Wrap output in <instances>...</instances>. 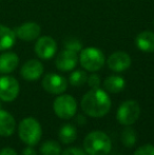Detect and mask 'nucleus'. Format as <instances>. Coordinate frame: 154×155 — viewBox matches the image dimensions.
Instances as JSON below:
<instances>
[{
    "instance_id": "9",
    "label": "nucleus",
    "mask_w": 154,
    "mask_h": 155,
    "mask_svg": "<svg viewBox=\"0 0 154 155\" xmlns=\"http://www.w3.org/2000/svg\"><path fill=\"white\" fill-rule=\"evenodd\" d=\"M35 53L40 59L49 60L54 57L57 51V43L52 37L42 36L39 37L35 43Z\"/></svg>"
},
{
    "instance_id": "2",
    "label": "nucleus",
    "mask_w": 154,
    "mask_h": 155,
    "mask_svg": "<svg viewBox=\"0 0 154 155\" xmlns=\"http://www.w3.org/2000/svg\"><path fill=\"white\" fill-rule=\"evenodd\" d=\"M84 148L88 155H108L111 152L112 141L103 131H92L84 137Z\"/></svg>"
},
{
    "instance_id": "12",
    "label": "nucleus",
    "mask_w": 154,
    "mask_h": 155,
    "mask_svg": "<svg viewBox=\"0 0 154 155\" xmlns=\"http://www.w3.org/2000/svg\"><path fill=\"white\" fill-rule=\"evenodd\" d=\"M131 62L132 60L129 54L121 51H117L115 53L111 54L107 60L109 69L114 72H117V73L123 72L129 69Z\"/></svg>"
},
{
    "instance_id": "10",
    "label": "nucleus",
    "mask_w": 154,
    "mask_h": 155,
    "mask_svg": "<svg viewBox=\"0 0 154 155\" xmlns=\"http://www.w3.org/2000/svg\"><path fill=\"white\" fill-rule=\"evenodd\" d=\"M56 68L59 71L69 72L76 68L78 63V55L76 52L70 50H64L57 55L55 60Z\"/></svg>"
},
{
    "instance_id": "17",
    "label": "nucleus",
    "mask_w": 154,
    "mask_h": 155,
    "mask_svg": "<svg viewBox=\"0 0 154 155\" xmlns=\"http://www.w3.org/2000/svg\"><path fill=\"white\" fill-rule=\"evenodd\" d=\"M15 31L6 25H0V52H4L14 47L16 42Z\"/></svg>"
},
{
    "instance_id": "26",
    "label": "nucleus",
    "mask_w": 154,
    "mask_h": 155,
    "mask_svg": "<svg viewBox=\"0 0 154 155\" xmlns=\"http://www.w3.org/2000/svg\"><path fill=\"white\" fill-rule=\"evenodd\" d=\"M60 155H88V154H87V152L84 151V150L73 147V148H68V149H66Z\"/></svg>"
},
{
    "instance_id": "20",
    "label": "nucleus",
    "mask_w": 154,
    "mask_h": 155,
    "mask_svg": "<svg viewBox=\"0 0 154 155\" xmlns=\"http://www.w3.org/2000/svg\"><path fill=\"white\" fill-rule=\"evenodd\" d=\"M41 155H60L61 147L58 143L54 140H47L40 147Z\"/></svg>"
},
{
    "instance_id": "14",
    "label": "nucleus",
    "mask_w": 154,
    "mask_h": 155,
    "mask_svg": "<svg viewBox=\"0 0 154 155\" xmlns=\"http://www.w3.org/2000/svg\"><path fill=\"white\" fill-rule=\"evenodd\" d=\"M19 64V57L13 52H3L0 54V73L10 74L16 70Z\"/></svg>"
},
{
    "instance_id": "16",
    "label": "nucleus",
    "mask_w": 154,
    "mask_h": 155,
    "mask_svg": "<svg viewBox=\"0 0 154 155\" xmlns=\"http://www.w3.org/2000/svg\"><path fill=\"white\" fill-rule=\"evenodd\" d=\"M135 45L138 50L144 53L154 52V33L151 31H144L136 36Z\"/></svg>"
},
{
    "instance_id": "13",
    "label": "nucleus",
    "mask_w": 154,
    "mask_h": 155,
    "mask_svg": "<svg viewBox=\"0 0 154 155\" xmlns=\"http://www.w3.org/2000/svg\"><path fill=\"white\" fill-rule=\"evenodd\" d=\"M20 74L28 81L37 80L43 74V64L37 59H30L21 67Z\"/></svg>"
},
{
    "instance_id": "28",
    "label": "nucleus",
    "mask_w": 154,
    "mask_h": 155,
    "mask_svg": "<svg viewBox=\"0 0 154 155\" xmlns=\"http://www.w3.org/2000/svg\"><path fill=\"white\" fill-rule=\"evenodd\" d=\"M22 155H37V152L32 148V146H29L22 151Z\"/></svg>"
},
{
    "instance_id": "18",
    "label": "nucleus",
    "mask_w": 154,
    "mask_h": 155,
    "mask_svg": "<svg viewBox=\"0 0 154 155\" xmlns=\"http://www.w3.org/2000/svg\"><path fill=\"white\" fill-rule=\"evenodd\" d=\"M126 81L121 76L118 75H112L109 76L103 81V88L106 89L107 92L110 93H119L125 89Z\"/></svg>"
},
{
    "instance_id": "25",
    "label": "nucleus",
    "mask_w": 154,
    "mask_h": 155,
    "mask_svg": "<svg viewBox=\"0 0 154 155\" xmlns=\"http://www.w3.org/2000/svg\"><path fill=\"white\" fill-rule=\"evenodd\" d=\"M87 82H88L89 87L91 89L99 88V86H100V77L97 74H91L90 76H88Z\"/></svg>"
},
{
    "instance_id": "19",
    "label": "nucleus",
    "mask_w": 154,
    "mask_h": 155,
    "mask_svg": "<svg viewBox=\"0 0 154 155\" xmlns=\"http://www.w3.org/2000/svg\"><path fill=\"white\" fill-rule=\"evenodd\" d=\"M59 139L62 143H71L77 138V130L72 124H64L59 129Z\"/></svg>"
},
{
    "instance_id": "24",
    "label": "nucleus",
    "mask_w": 154,
    "mask_h": 155,
    "mask_svg": "<svg viewBox=\"0 0 154 155\" xmlns=\"http://www.w3.org/2000/svg\"><path fill=\"white\" fill-rule=\"evenodd\" d=\"M133 155H154V146L150 143L142 146L137 150H135Z\"/></svg>"
},
{
    "instance_id": "5",
    "label": "nucleus",
    "mask_w": 154,
    "mask_h": 155,
    "mask_svg": "<svg viewBox=\"0 0 154 155\" xmlns=\"http://www.w3.org/2000/svg\"><path fill=\"white\" fill-rule=\"evenodd\" d=\"M55 114L61 119H70L77 112V102L75 98L68 94H60L53 102Z\"/></svg>"
},
{
    "instance_id": "23",
    "label": "nucleus",
    "mask_w": 154,
    "mask_h": 155,
    "mask_svg": "<svg viewBox=\"0 0 154 155\" xmlns=\"http://www.w3.org/2000/svg\"><path fill=\"white\" fill-rule=\"evenodd\" d=\"M64 49L66 50H70V51H73V52H80L82 50V43L79 39L75 38V37H68L66 38L64 40Z\"/></svg>"
},
{
    "instance_id": "21",
    "label": "nucleus",
    "mask_w": 154,
    "mask_h": 155,
    "mask_svg": "<svg viewBox=\"0 0 154 155\" xmlns=\"http://www.w3.org/2000/svg\"><path fill=\"white\" fill-rule=\"evenodd\" d=\"M121 143H123V146L127 148H131L135 145L136 143V132L134 129H132L131 127L128 126L127 128L123 129V131L121 132L120 135Z\"/></svg>"
},
{
    "instance_id": "22",
    "label": "nucleus",
    "mask_w": 154,
    "mask_h": 155,
    "mask_svg": "<svg viewBox=\"0 0 154 155\" xmlns=\"http://www.w3.org/2000/svg\"><path fill=\"white\" fill-rule=\"evenodd\" d=\"M87 79H88V75H87L86 72L81 71V70H77V71L72 72L70 77H69L70 84L74 87L84 86V84L87 82Z\"/></svg>"
},
{
    "instance_id": "4",
    "label": "nucleus",
    "mask_w": 154,
    "mask_h": 155,
    "mask_svg": "<svg viewBox=\"0 0 154 155\" xmlns=\"http://www.w3.org/2000/svg\"><path fill=\"white\" fill-rule=\"evenodd\" d=\"M79 62L86 71L96 72L103 67L106 62V57L101 50L90 47L80 51Z\"/></svg>"
},
{
    "instance_id": "6",
    "label": "nucleus",
    "mask_w": 154,
    "mask_h": 155,
    "mask_svg": "<svg viewBox=\"0 0 154 155\" xmlns=\"http://www.w3.org/2000/svg\"><path fill=\"white\" fill-rule=\"evenodd\" d=\"M140 107L135 100H127L119 106L116 112V118L123 126H131L139 118Z\"/></svg>"
},
{
    "instance_id": "8",
    "label": "nucleus",
    "mask_w": 154,
    "mask_h": 155,
    "mask_svg": "<svg viewBox=\"0 0 154 155\" xmlns=\"http://www.w3.org/2000/svg\"><path fill=\"white\" fill-rule=\"evenodd\" d=\"M41 84H42V88L45 90V92L55 94V95H60L68 88V81L66 78L55 73L47 74L42 78Z\"/></svg>"
},
{
    "instance_id": "29",
    "label": "nucleus",
    "mask_w": 154,
    "mask_h": 155,
    "mask_svg": "<svg viewBox=\"0 0 154 155\" xmlns=\"http://www.w3.org/2000/svg\"><path fill=\"white\" fill-rule=\"evenodd\" d=\"M0 109H1V102H0Z\"/></svg>"
},
{
    "instance_id": "3",
    "label": "nucleus",
    "mask_w": 154,
    "mask_h": 155,
    "mask_svg": "<svg viewBox=\"0 0 154 155\" xmlns=\"http://www.w3.org/2000/svg\"><path fill=\"white\" fill-rule=\"evenodd\" d=\"M18 134L23 143L33 147L40 140L42 136V129L37 119L33 117H27L19 124Z\"/></svg>"
},
{
    "instance_id": "7",
    "label": "nucleus",
    "mask_w": 154,
    "mask_h": 155,
    "mask_svg": "<svg viewBox=\"0 0 154 155\" xmlns=\"http://www.w3.org/2000/svg\"><path fill=\"white\" fill-rule=\"evenodd\" d=\"M20 86L13 76L3 75L0 77V100L5 102L14 101L19 95Z\"/></svg>"
},
{
    "instance_id": "15",
    "label": "nucleus",
    "mask_w": 154,
    "mask_h": 155,
    "mask_svg": "<svg viewBox=\"0 0 154 155\" xmlns=\"http://www.w3.org/2000/svg\"><path fill=\"white\" fill-rule=\"evenodd\" d=\"M16 129V121L8 111L0 109V136L8 137L13 135Z\"/></svg>"
},
{
    "instance_id": "27",
    "label": "nucleus",
    "mask_w": 154,
    "mask_h": 155,
    "mask_svg": "<svg viewBox=\"0 0 154 155\" xmlns=\"http://www.w3.org/2000/svg\"><path fill=\"white\" fill-rule=\"evenodd\" d=\"M0 155H18L17 152L15 151L12 148H3V149L0 151Z\"/></svg>"
},
{
    "instance_id": "11",
    "label": "nucleus",
    "mask_w": 154,
    "mask_h": 155,
    "mask_svg": "<svg viewBox=\"0 0 154 155\" xmlns=\"http://www.w3.org/2000/svg\"><path fill=\"white\" fill-rule=\"evenodd\" d=\"M16 37L23 41H33L39 38L41 28L36 22H25L14 30Z\"/></svg>"
},
{
    "instance_id": "1",
    "label": "nucleus",
    "mask_w": 154,
    "mask_h": 155,
    "mask_svg": "<svg viewBox=\"0 0 154 155\" xmlns=\"http://www.w3.org/2000/svg\"><path fill=\"white\" fill-rule=\"evenodd\" d=\"M80 106L88 116L99 118L109 113L111 109V98L105 90L99 88L91 89L84 95Z\"/></svg>"
}]
</instances>
